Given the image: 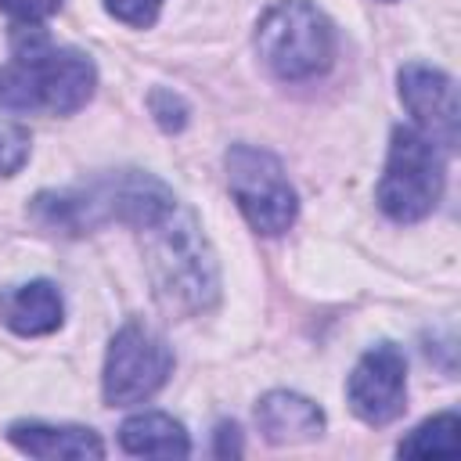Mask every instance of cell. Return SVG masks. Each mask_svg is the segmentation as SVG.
I'll list each match as a JSON object with an SVG mask.
<instances>
[{"label": "cell", "instance_id": "cell-1", "mask_svg": "<svg viewBox=\"0 0 461 461\" xmlns=\"http://www.w3.org/2000/svg\"><path fill=\"white\" fill-rule=\"evenodd\" d=\"M176 209L173 191L140 169H122V173H108L97 176L83 187H68V191H43L32 198L29 212L43 230L54 234H90L101 223H126L133 230H148L155 227L162 216H169Z\"/></svg>", "mask_w": 461, "mask_h": 461}, {"label": "cell", "instance_id": "cell-2", "mask_svg": "<svg viewBox=\"0 0 461 461\" xmlns=\"http://www.w3.org/2000/svg\"><path fill=\"white\" fill-rule=\"evenodd\" d=\"M97 86L94 61L76 47H54L36 25L14 32V54L0 65V108L4 112H79Z\"/></svg>", "mask_w": 461, "mask_h": 461}, {"label": "cell", "instance_id": "cell-3", "mask_svg": "<svg viewBox=\"0 0 461 461\" xmlns=\"http://www.w3.org/2000/svg\"><path fill=\"white\" fill-rule=\"evenodd\" d=\"M144 234H148L151 281H155L162 303L176 306V310H187V313H198V310L212 306V299H216V263H212V252H209L194 216L176 205L169 216H162Z\"/></svg>", "mask_w": 461, "mask_h": 461}, {"label": "cell", "instance_id": "cell-4", "mask_svg": "<svg viewBox=\"0 0 461 461\" xmlns=\"http://www.w3.org/2000/svg\"><path fill=\"white\" fill-rule=\"evenodd\" d=\"M256 47L277 79H313L331 68L335 25L310 0H277L256 25Z\"/></svg>", "mask_w": 461, "mask_h": 461}, {"label": "cell", "instance_id": "cell-5", "mask_svg": "<svg viewBox=\"0 0 461 461\" xmlns=\"http://www.w3.org/2000/svg\"><path fill=\"white\" fill-rule=\"evenodd\" d=\"M443 184H447L443 148L432 144L414 126H396L389 137V158L382 180L375 187L378 209L396 223H418L439 205Z\"/></svg>", "mask_w": 461, "mask_h": 461}, {"label": "cell", "instance_id": "cell-6", "mask_svg": "<svg viewBox=\"0 0 461 461\" xmlns=\"http://www.w3.org/2000/svg\"><path fill=\"white\" fill-rule=\"evenodd\" d=\"M223 166H227V187L252 230L274 238L295 223L299 198L277 155L256 144H234Z\"/></svg>", "mask_w": 461, "mask_h": 461}, {"label": "cell", "instance_id": "cell-7", "mask_svg": "<svg viewBox=\"0 0 461 461\" xmlns=\"http://www.w3.org/2000/svg\"><path fill=\"white\" fill-rule=\"evenodd\" d=\"M169 375H173V349L166 346V339L144 324H126L115 331L104 357V375H101L104 403L112 407L144 403L166 385Z\"/></svg>", "mask_w": 461, "mask_h": 461}, {"label": "cell", "instance_id": "cell-8", "mask_svg": "<svg viewBox=\"0 0 461 461\" xmlns=\"http://www.w3.org/2000/svg\"><path fill=\"white\" fill-rule=\"evenodd\" d=\"M346 400L364 425L396 421L407 407V360H403V353L393 342L367 349L346 382Z\"/></svg>", "mask_w": 461, "mask_h": 461}, {"label": "cell", "instance_id": "cell-9", "mask_svg": "<svg viewBox=\"0 0 461 461\" xmlns=\"http://www.w3.org/2000/svg\"><path fill=\"white\" fill-rule=\"evenodd\" d=\"M400 101L414 115V130H421L432 144L454 148L457 144V122H461V104H457V86L443 68L411 61L400 68Z\"/></svg>", "mask_w": 461, "mask_h": 461}, {"label": "cell", "instance_id": "cell-10", "mask_svg": "<svg viewBox=\"0 0 461 461\" xmlns=\"http://www.w3.org/2000/svg\"><path fill=\"white\" fill-rule=\"evenodd\" d=\"M256 425L267 443H306L324 432V411L288 389H274L256 403Z\"/></svg>", "mask_w": 461, "mask_h": 461}, {"label": "cell", "instance_id": "cell-11", "mask_svg": "<svg viewBox=\"0 0 461 461\" xmlns=\"http://www.w3.org/2000/svg\"><path fill=\"white\" fill-rule=\"evenodd\" d=\"M0 321L18 335H50L65 321V303L58 285L25 281L0 292Z\"/></svg>", "mask_w": 461, "mask_h": 461}, {"label": "cell", "instance_id": "cell-12", "mask_svg": "<svg viewBox=\"0 0 461 461\" xmlns=\"http://www.w3.org/2000/svg\"><path fill=\"white\" fill-rule=\"evenodd\" d=\"M7 439L29 457H104L101 436L83 425L14 421L7 429Z\"/></svg>", "mask_w": 461, "mask_h": 461}, {"label": "cell", "instance_id": "cell-13", "mask_svg": "<svg viewBox=\"0 0 461 461\" xmlns=\"http://www.w3.org/2000/svg\"><path fill=\"white\" fill-rule=\"evenodd\" d=\"M119 447L133 457H187L191 454L187 429L162 411H144V414L126 418L119 425Z\"/></svg>", "mask_w": 461, "mask_h": 461}, {"label": "cell", "instance_id": "cell-14", "mask_svg": "<svg viewBox=\"0 0 461 461\" xmlns=\"http://www.w3.org/2000/svg\"><path fill=\"white\" fill-rule=\"evenodd\" d=\"M457 432H461V421H457V414L454 411H447V414H436V418H429V421H421L407 439H400V454H407V457H429V454H457Z\"/></svg>", "mask_w": 461, "mask_h": 461}, {"label": "cell", "instance_id": "cell-15", "mask_svg": "<svg viewBox=\"0 0 461 461\" xmlns=\"http://www.w3.org/2000/svg\"><path fill=\"white\" fill-rule=\"evenodd\" d=\"M29 148H32L29 130H25L22 122L0 119V176L18 173V169L29 162Z\"/></svg>", "mask_w": 461, "mask_h": 461}, {"label": "cell", "instance_id": "cell-16", "mask_svg": "<svg viewBox=\"0 0 461 461\" xmlns=\"http://www.w3.org/2000/svg\"><path fill=\"white\" fill-rule=\"evenodd\" d=\"M148 108H151L155 122H158L166 133H180V130L187 126V115H191L187 101H184L180 94L166 90V86H155V90L148 94Z\"/></svg>", "mask_w": 461, "mask_h": 461}, {"label": "cell", "instance_id": "cell-17", "mask_svg": "<svg viewBox=\"0 0 461 461\" xmlns=\"http://www.w3.org/2000/svg\"><path fill=\"white\" fill-rule=\"evenodd\" d=\"M108 14L119 18L122 25H133V29H148L155 25L158 11H162V0H104Z\"/></svg>", "mask_w": 461, "mask_h": 461}, {"label": "cell", "instance_id": "cell-18", "mask_svg": "<svg viewBox=\"0 0 461 461\" xmlns=\"http://www.w3.org/2000/svg\"><path fill=\"white\" fill-rule=\"evenodd\" d=\"M58 7H61V0H0V11L22 25H36V22L50 18Z\"/></svg>", "mask_w": 461, "mask_h": 461}, {"label": "cell", "instance_id": "cell-19", "mask_svg": "<svg viewBox=\"0 0 461 461\" xmlns=\"http://www.w3.org/2000/svg\"><path fill=\"white\" fill-rule=\"evenodd\" d=\"M216 454L227 457V454H241V439H238V425H220L216 429Z\"/></svg>", "mask_w": 461, "mask_h": 461}]
</instances>
